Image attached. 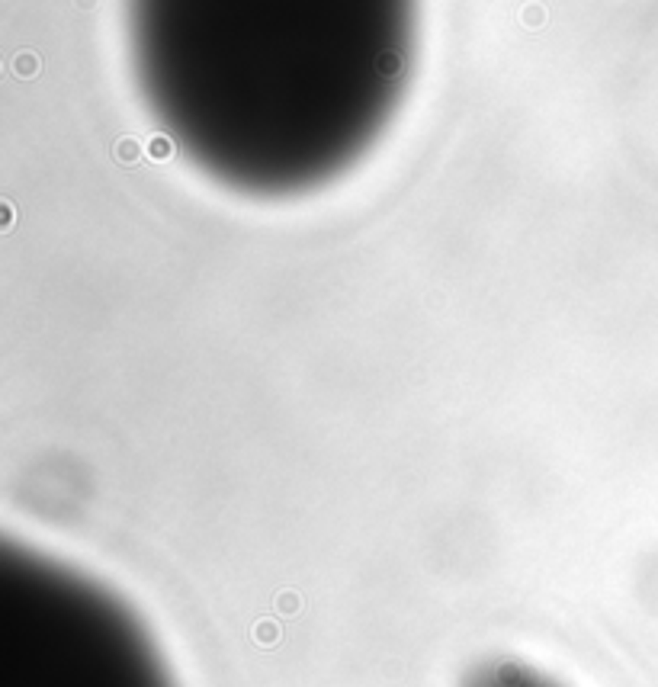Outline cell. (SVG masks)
<instances>
[{
  "label": "cell",
  "mask_w": 658,
  "mask_h": 687,
  "mask_svg": "<svg viewBox=\"0 0 658 687\" xmlns=\"http://www.w3.org/2000/svg\"><path fill=\"white\" fill-rule=\"evenodd\" d=\"M466 687H556L520 661H485L466 678Z\"/></svg>",
  "instance_id": "cell-1"
}]
</instances>
